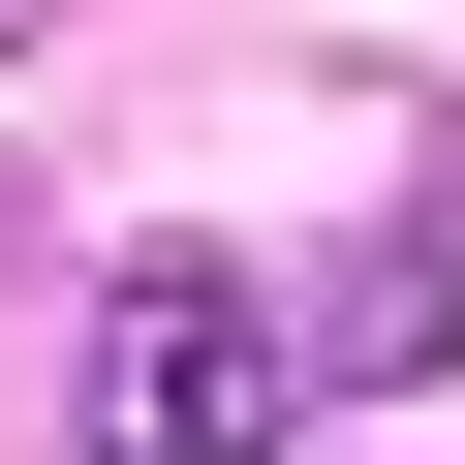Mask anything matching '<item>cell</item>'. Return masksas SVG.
Wrapping results in <instances>:
<instances>
[{"label": "cell", "instance_id": "6da1fadb", "mask_svg": "<svg viewBox=\"0 0 465 465\" xmlns=\"http://www.w3.org/2000/svg\"><path fill=\"white\" fill-rule=\"evenodd\" d=\"M311 372H280V280L249 249H124V311H94V465H249Z\"/></svg>", "mask_w": 465, "mask_h": 465}, {"label": "cell", "instance_id": "7a4b0ae2", "mask_svg": "<svg viewBox=\"0 0 465 465\" xmlns=\"http://www.w3.org/2000/svg\"><path fill=\"white\" fill-rule=\"evenodd\" d=\"M434 341H465V186H434V217H372V280H341V311H280V372H434Z\"/></svg>", "mask_w": 465, "mask_h": 465}, {"label": "cell", "instance_id": "3957f363", "mask_svg": "<svg viewBox=\"0 0 465 465\" xmlns=\"http://www.w3.org/2000/svg\"><path fill=\"white\" fill-rule=\"evenodd\" d=\"M0 32H32V0H0Z\"/></svg>", "mask_w": 465, "mask_h": 465}]
</instances>
